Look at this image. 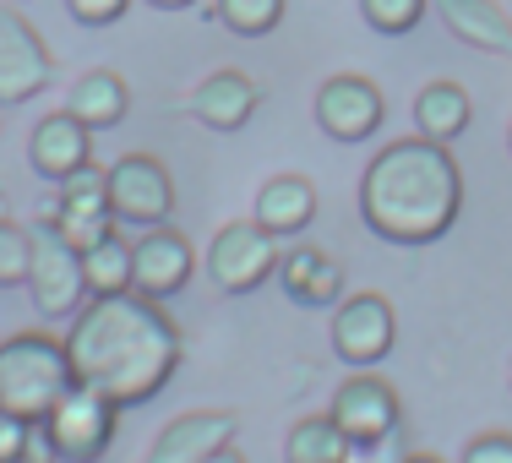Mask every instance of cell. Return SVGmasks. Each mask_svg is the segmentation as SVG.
I'll return each instance as SVG.
<instances>
[{
    "instance_id": "obj_1",
    "label": "cell",
    "mask_w": 512,
    "mask_h": 463,
    "mask_svg": "<svg viewBox=\"0 0 512 463\" xmlns=\"http://www.w3.org/2000/svg\"><path fill=\"white\" fill-rule=\"evenodd\" d=\"M71 376L115 409L153 404L180 365V327L158 300L142 295H88L66 333Z\"/></svg>"
},
{
    "instance_id": "obj_2",
    "label": "cell",
    "mask_w": 512,
    "mask_h": 463,
    "mask_svg": "<svg viewBox=\"0 0 512 463\" xmlns=\"http://www.w3.org/2000/svg\"><path fill=\"white\" fill-rule=\"evenodd\" d=\"M463 213V175L447 142L393 137L360 175V218L387 246H431Z\"/></svg>"
},
{
    "instance_id": "obj_3",
    "label": "cell",
    "mask_w": 512,
    "mask_h": 463,
    "mask_svg": "<svg viewBox=\"0 0 512 463\" xmlns=\"http://www.w3.org/2000/svg\"><path fill=\"white\" fill-rule=\"evenodd\" d=\"M77 382L66 360V338L55 333H11L0 338V409L17 420H44L60 393Z\"/></svg>"
},
{
    "instance_id": "obj_4",
    "label": "cell",
    "mask_w": 512,
    "mask_h": 463,
    "mask_svg": "<svg viewBox=\"0 0 512 463\" xmlns=\"http://www.w3.org/2000/svg\"><path fill=\"white\" fill-rule=\"evenodd\" d=\"M28 235H33V257H28V284L22 289L33 295L39 316L71 322V316L82 311V300H88V284H82V251L55 229V218H39Z\"/></svg>"
},
{
    "instance_id": "obj_5",
    "label": "cell",
    "mask_w": 512,
    "mask_h": 463,
    "mask_svg": "<svg viewBox=\"0 0 512 463\" xmlns=\"http://www.w3.org/2000/svg\"><path fill=\"white\" fill-rule=\"evenodd\" d=\"M115 425H120V409L82 382H71L60 393V404L44 414V436H50L55 463H99L109 442H115Z\"/></svg>"
},
{
    "instance_id": "obj_6",
    "label": "cell",
    "mask_w": 512,
    "mask_h": 463,
    "mask_svg": "<svg viewBox=\"0 0 512 463\" xmlns=\"http://www.w3.org/2000/svg\"><path fill=\"white\" fill-rule=\"evenodd\" d=\"M202 262H207V278H213L224 295H251V289H262L267 278L278 273V240L267 235L256 218H229L213 235V246H207Z\"/></svg>"
},
{
    "instance_id": "obj_7",
    "label": "cell",
    "mask_w": 512,
    "mask_h": 463,
    "mask_svg": "<svg viewBox=\"0 0 512 463\" xmlns=\"http://www.w3.org/2000/svg\"><path fill=\"white\" fill-rule=\"evenodd\" d=\"M109 213L115 224H137V229H153V224H169L175 213V175L164 169V158L153 153H120L109 164Z\"/></svg>"
},
{
    "instance_id": "obj_8",
    "label": "cell",
    "mask_w": 512,
    "mask_h": 463,
    "mask_svg": "<svg viewBox=\"0 0 512 463\" xmlns=\"http://www.w3.org/2000/svg\"><path fill=\"white\" fill-rule=\"evenodd\" d=\"M393 344H398V311L387 295L360 289V295H344L333 306V349L344 365L371 371V365H382L393 355Z\"/></svg>"
},
{
    "instance_id": "obj_9",
    "label": "cell",
    "mask_w": 512,
    "mask_h": 463,
    "mask_svg": "<svg viewBox=\"0 0 512 463\" xmlns=\"http://www.w3.org/2000/svg\"><path fill=\"white\" fill-rule=\"evenodd\" d=\"M55 55L44 33L17 11V0H0V109L28 104L39 88H50Z\"/></svg>"
},
{
    "instance_id": "obj_10",
    "label": "cell",
    "mask_w": 512,
    "mask_h": 463,
    "mask_svg": "<svg viewBox=\"0 0 512 463\" xmlns=\"http://www.w3.org/2000/svg\"><path fill=\"white\" fill-rule=\"evenodd\" d=\"M333 425L349 436L355 447H382L387 436H398L404 425V404H398V387L387 376H344V387L333 393Z\"/></svg>"
},
{
    "instance_id": "obj_11",
    "label": "cell",
    "mask_w": 512,
    "mask_h": 463,
    "mask_svg": "<svg viewBox=\"0 0 512 463\" xmlns=\"http://www.w3.org/2000/svg\"><path fill=\"white\" fill-rule=\"evenodd\" d=\"M191 273H197V246L180 229L153 224L142 229V240H131V295L164 306V300H175L191 284Z\"/></svg>"
},
{
    "instance_id": "obj_12",
    "label": "cell",
    "mask_w": 512,
    "mask_h": 463,
    "mask_svg": "<svg viewBox=\"0 0 512 463\" xmlns=\"http://www.w3.org/2000/svg\"><path fill=\"white\" fill-rule=\"evenodd\" d=\"M387 120V99L371 77L360 71H338L316 88V126L333 142H371Z\"/></svg>"
},
{
    "instance_id": "obj_13",
    "label": "cell",
    "mask_w": 512,
    "mask_h": 463,
    "mask_svg": "<svg viewBox=\"0 0 512 463\" xmlns=\"http://www.w3.org/2000/svg\"><path fill=\"white\" fill-rule=\"evenodd\" d=\"M50 218L77 251H88V246H99L104 235H115L120 224H115V213H109V169H99L88 158L77 175H66L60 180V207Z\"/></svg>"
},
{
    "instance_id": "obj_14",
    "label": "cell",
    "mask_w": 512,
    "mask_h": 463,
    "mask_svg": "<svg viewBox=\"0 0 512 463\" xmlns=\"http://www.w3.org/2000/svg\"><path fill=\"white\" fill-rule=\"evenodd\" d=\"M235 431H240V420L229 409H186L153 436L142 463H207L213 453L235 447Z\"/></svg>"
},
{
    "instance_id": "obj_15",
    "label": "cell",
    "mask_w": 512,
    "mask_h": 463,
    "mask_svg": "<svg viewBox=\"0 0 512 463\" xmlns=\"http://www.w3.org/2000/svg\"><path fill=\"white\" fill-rule=\"evenodd\" d=\"M93 158V131L82 126L71 109H55V115H44L39 126H33V137H28V164H33V175H44V180H66V175H77L82 164Z\"/></svg>"
},
{
    "instance_id": "obj_16",
    "label": "cell",
    "mask_w": 512,
    "mask_h": 463,
    "mask_svg": "<svg viewBox=\"0 0 512 463\" xmlns=\"http://www.w3.org/2000/svg\"><path fill=\"white\" fill-rule=\"evenodd\" d=\"M256 104H262L256 82L246 77V71H235V66L202 77L197 93H191V115H197L207 131H240L256 115Z\"/></svg>"
},
{
    "instance_id": "obj_17",
    "label": "cell",
    "mask_w": 512,
    "mask_h": 463,
    "mask_svg": "<svg viewBox=\"0 0 512 463\" xmlns=\"http://www.w3.org/2000/svg\"><path fill=\"white\" fill-rule=\"evenodd\" d=\"M278 284L295 306H338L344 300V262L316 246H295L278 257Z\"/></svg>"
},
{
    "instance_id": "obj_18",
    "label": "cell",
    "mask_w": 512,
    "mask_h": 463,
    "mask_svg": "<svg viewBox=\"0 0 512 463\" xmlns=\"http://www.w3.org/2000/svg\"><path fill=\"white\" fill-rule=\"evenodd\" d=\"M251 218L273 240L300 235V229H311V218H316V186L306 175H273L262 191H256V213Z\"/></svg>"
},
{
    "instance_id": "obj_19",
    "label": "cell",
    "mask_w": 512,
    "mask_h": 463,
    "mask_svg": "<svg viewBox=\"0 0 512 463\" xmlns=\"http://www.w3.org/2000/svg\"><path fill=\"white\" fill-rule=\"evenodd\" d=\"M66 109L88 131H109V126H120V120H126L131 88H126V77H120V71H109V66L82 71V77L71 82V93H66Z\"/></svg>"
},
{
    "instance_id": "obj_20",
    "label": "cell",
    "mask_w": 512,
    "mask_h": 463,
    "mask_svg": "<svg viewBox=\"0 0 512 463\" xmlns=\"http://www.w3.org/2000/svg\"><path fill=\"white\" fill-rule=\"evenodd\" d=\"M442 22L458 44L485 55H512V17L496 0H442Z\"/></svg>"
},
{
    "instance_id": "obj_21",
    "label": "cell",
    "mask_w": 512,
    "mask_h": 463,
    "mask_svg": "<svg viewBox=\"0 0 512 463\" xmlns=\"http://www.w3.org/2000/svg\"><path fill=\"white\" fill-rule=\"evenodd\" d=\"M474 120V104L458 82H425L420 99H414V131L431 142H458Z\"/></svg>"
},
{
    "instance_id": "obj_22",
    "label": "cell",
    "mask_w": 512,
    "mask_h": 463,
    "mask_svg": "<svg viewBox=\"0 0 512 463\" xmlns=\"http://www.w3.org/2000/svg\"><path fill=\"white\" fill-rule=\"evenodd\" d=\"M355 442L333 425V414H306L284 436V463H349Z\"/></svg>"
},
{
    "instance_id": "obj_23",
    "label": "cell",
    "mask_w": 512,
    "mask_h": 463,
    "mask_svg": "<svg viewBox=\"0 0 512 463\" xmlns=\"http://www.w3.org/2000/svg\"><path fill=\"white\" fill-rule=\"evenodd\" d=\"M82 284H88V295H126L131 289V240L120 229L82 251Z\"/></svg>"
},
{
    "instance_id": "obj_24",
    "label": "cell",
    "mask_w": 512,
    "mask_h": 463,
    "mask_svg": "<svg viewBox=\"0 0 512 463\" xmlns=\"http://www.w3.org/2000/svg\"><path fill=\"white\" fill-rule=\"evenodd\" d=\"M207 11L240 39H267L284 22V0H213Z\"/></svg>"
},
{
    "instance_id": "obj_25",
    "label": "cell",
    "mask_w": 512,
    "mask_h": 463,
    "mask_svg": "<svg viewBox=\"0 0 512 463\" xmlns=\"http://www.w3.org/2000/svg\"><path fill=\"white\" fill-rule=\"evenodd\" d=\"M425 6H431V0H360V17H365V28H376L382 39H404V33L420 28Z\"/></svg>"
},
{
    "instance_id": "obj_26",
    "label": "cell",
    "mask_w": 512,
    "mask_h": 463,
    "mask_svg": "<svg viewBox=\"0 0 512 463\" xmlns=\"http://www.w3.org/2000/svg\"><path fill=\"white\" fill-rule=\"evenodd\" d=\"M28 257H33V235L17 218H0V289L28 284Z\"/></svg>"
},
{
    "instance_id": "obj_27",
    "label": "cell",
    "mask_w": 512,
    "mask_h": 463,
    "mask_svg": "<svg viewBox=\"0 0 512 463\" xmlns=\"http://www.w3.org/2000/svg\"><path fill=\"white\" fill-rule=\"evenodd\" d=\"M131 0H66V11L82 22V28H109V22L126 17Z\"/></svg>"
},
{
    "instance_id": "obj_28",
    "label": "cell",
    "mask_w": 512,
    "mask_h": 463,
    "mask_svg": "<svg viewBox=\"0 0 512 463\" xmlns=\"http://www.w3.org/2000/svg\"><path fill=\"white\" fill-rule=\"evenodd\" d=\"M458 463H512V431H485L463 447Z\"/></svg>"
},
{
    "instance_id": "obj_29",
    "label": "cell",
    "mask_w": 512,
    "mask_h": 463,
    "mask_svg": "<svg viewBox=\"0 0 512 463\" xmlns=\"http://www.w3.org/2000/svg\"><path fill=\"white\" fill-rule=\"evenodd\" d=\"M22 447H28V420H17V414L0 409V463L22 458Z\"/></svg>"
},
{
    "instance_id": "obj_30",
    "label": "cell",
    "mask_w": 512,
    "mask_h": 463,
    "mask_svg": "<svg viewBox=\"0 0 512 463\" xmlns=\"http://www.w3.org/2000/svg\"><path fill=\"white\" fill-rule=\"evenodd\" d=\"M148 6H158V11H186V6H197V0H148Z\"/></svg>"
},
{
    "instance_id": "obj_31",
    "label": "cell",
    "mask_w": 512,
    "mask_h": 463,
    "mask_svg": "<svg viewBox=\"0 0 512 463\" xmlns=\"http://www.w3.org/2000/svg\"><path fill=\"white\" fill-rule=\"evenodd\" d=\"M207 463H246V458H240L235 447H224V453H213V458H207Z\"/></svg>"
},
{
    "instance_id": "obj_32",
    "label": "cell",
    "mask_w": 512,
    "mask_h": 463,
    "mask_svg": "<svg viewBox=\"0 0 512 463\" xmlns=\"http://www.w3.org/2000/svg\"><path fill=\"white\" fill-rule=\"evenodd\" d=\"M398 463H442V458H436V453H404Z\"/></svg>"
},
{
    "instance_id": "obj_33",
    "label": "cell",
    "mask_w": 512,
    "mask_h": 463,
    "mask_svg": "<svg viewBox=\"0 0 512 463\" xmlns=\"http://www.w3.org/2000/svg\"><path fill=\"white\" fill-rule=\"evenodd\" d=\"M6 463H39V458H6Z\"/></svg>"
},
{
    "instance_id": "obj_34",
    "label": "cell",
    "mask_w": 512,
    "mask_h": 463,
    "mask_svg": "<svg viewBox=\"0 0 512 463\" xmlns=\"http://www.w3.org/2000/svg\"><path fill=\"white\" fill-rule=\"evenodd\" d=\"M507 153H512V126H507Z\"/></svg>"
}]
</instances>
